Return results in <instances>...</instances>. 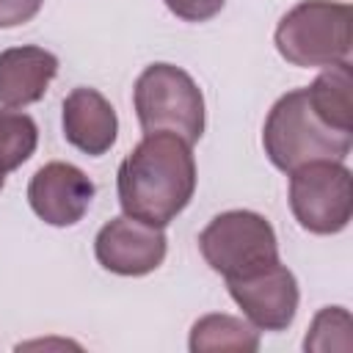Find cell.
<instances>
[{
	"label": "cell",
	"instance_id": "6da1fadb",
	"mask_svg": "<svg viewBox=\"0 0 353 353\" xmlns=\"http://www.w3.org/2000/svg\"><path fill=\"white\" fill-rule=\"evenodd\" d=\"M124 215L149 226H168L196 193V157L174 132H149L121 160L116 174Z\"/></svg>",
	"mask_w": 353,
	"mask_h": 353
},
{
	"label": "cell",
	"instance_id": "7a4b0ae2",
	"mask_svg": "<svg viewBox=\"0 0 353 353\" xmlns=\"http://www.w3.org/2000/svg\"><path fill=\"white\" fill-rule=\"evenodd\" d=\"M262 146L268 160L290 174L312 160H345L353 135L323 124L306 99V88H292L273 102L262 127Z\"/></svg>",
	"mask_w": 353,
	"mask_h": 353
},
{
	"label": "cell",
	"instance_id": "3957f363",
	"mask_svg": "<svg viewBox=\"0 0 353 353\" xmlns=\"http://www.w3.org/2000/svg\"><path fill=\"white\" fill-rule=\"evenodd\" d=\"M279 55L301 69L334 66L350 58L353 8L339 0H301L276 25Z\"/></svg>",
	"mask_w": 353,
	"mask_h": 353
},
{
	"label": "cell",
	"instance_id": "277c9868",
	"mask_svg": "<svg viewBox=\"0 0 353 353\" xmlns=\"http://www.w3.org/2000/svg\"><path fill=\"white\" fill-rule=\"evenodd\" d=\"M132 105L143 135L174 132L190 146L204 135V97L196 80L174 63L146 66L132 88Z\"/></svg>",
	"mask_w": 353,
	"mask_h": 353
},
{
	"label": "cell",
	"instance_id": "5b68a950",
	"mask_svg": "<svg viewBox=\"0 0 353 353\" xmlns=\"http://www.w3.org/2000/svg\"><path fill=\"white\" fill-rule=\"evenodd\" d=\"M204 262L226 281L251 276L279 262V240L270 221L254 210H226L199 234Z\"/></svg>",
	"mask_w": 353,
	"mask_h": 353
},
{
	"label": "cell",
	"instance_id": "8992f818",
	"mask_svg": "<svg viewBox=\"0 0 353 353\" xmlns=\"http://www.w3.org/2000/svg\"><path fill=\"white\" fill-rule=\"evenodd\" d=\"M290 210L312 234H339L353 215V179L345 160H312L290 171Z\"/></svg>",
	"mask_w": 353,
	"mask_h": 353
},
{
	"label": "cell",
	"instance_id": "52a82bcc",
	"mask_svg": "<svg viewBox=\"0 0 353 353\" xmlns=\"http://www.w3.org/2000/svg\"><path fill=\"white\" fill-rule=\"evenodd\" d=\"M168 240L160 226H149L138 218H110L94 237L97 262L116 276H146L165 259Z\"/></svg>",
	"mask_w": 353,
	"mask_h": 353
},
{
	"label": "cell",
	"instance_id": "ba28073f",
	"mask_svg": "<svg viewBox=\"0 0 353 353\" xmlns=\"http://www.w3.org/2000/svg\"><path fill=\"white\" fill-rule=\"evenodd\" d=\"M226 287L256 331H284L295 320L301 292L292 270L281 262H273L251 276L232 279Z\"/></svg>",
	"mask_w": 353,
	"mask_h": 353
},
{
	"label": "cell",
	"instance_id": "9c48e42d",
	"mask_svg": "<svg viewBox=\"0 0 353 353\" xmlns=\"http://www.w3.org/2000/svg\"><path fill=\"white\" fill-rule=\"evenodd\" d=\"M94 182L91 176L72 165V163H44L28 182V201L30 210L50 226H74L83 221L94 201Z\"/></svg>",
	"mask_w": 353,
	"mask_h": 353
},
{
	"label": "cell",
	"instance_id": "30bf717a",
	"mask_svg": "<svg viewBox=\"0 0 353 353\" xmlns=\"http://www.w3.org/2000/svg\"><path fill=\"white\" fill-rule=\"evenodd\" d=\"M63 138L83 154H105L119 135V116L97 88H72L61 108Z\"/></svg>",
	"mask_w": 353,
	"mask_h": 353
},
{
	"label": "cell",
	"instance_id": "8fae6325",
	"mask_svg": "<svg viewBox=\"0 0 353 353\" xmlns=\"http://www.w3.org/2000/svg\"><path fill=\"white\" fill-rule=\"evenodd\" d=\"M58 74V58L36 44L8 47L0 52V102L25 108L39 102Z\"/></svg>",
	"mask_w": 353,
	"mask_h": 353
},
{
	"label": "cell",
	"instance_id": "7c38bea8",
	"mask_svg": "<svg viewBox=\"0 0 353 353\" xmlns=\"http://www.w3.org/2000/svg\"><path fill=\"white\" fill-rule=\"evenodd\" d=\"M353 80H350V63H334L325 66L314 77V83L306 88V99L317 119L339 132L353 135Z\"/></svg>",
	"mask_w": 353,
	"mask_h": 353
},
{
	"label": "cell",
	"instance_id": "4fadbf2b",
	"mask_svg": "<svg viewBox=\"0 0 353 353\" xmlns=\"http://www.w3.org/2000/svg\"><path fill=\"white\" fill-rule=\"evenodd\" d=\"M188 347L193 353H207V350L254 353L259 347V331L248 320L232 314H204L193 323Z\"/></svg>",
	"mask_w": 353,
	"mask_h": 353
},
{
	"label": "cell",
	"instance_id": "5bb4252c",
	"mask_svg": "<svg viewBox=\"0 0 353 353\" xmlns=\"http://www.w3.org/2000/svg\"><path fill=\"white\" fill-rule=\"evenodd\" d=\"M36 143H39V127L33 116L22 110L0 108V171L8 174L19 168L25 160H30Z\"/></svg>",
	"mask_w": 353,
	"mask_h": 353
},
{
	"label": "cell",
	"instance_id": "9a60e30c",
	"mask_svg": "<svg viewBox=\"0 0 353 353\" xmlns=\"http://www.w3.org/2000/svg\"><path fill=\"white\" fill-rule=\"evenodd\" d=\"M353 320L345 306H325L314 314L309 334L303 339V350H350L353 347Z\"/></svg>",
	"mask_w": 353,
	"mask_h": 353
},
{
	"label": "cell",
	"instance_id": "2e32d148",
	"mask_svg": "<svg viewBox=\"0 0 353 353\" xmlns=\"http://www.w3.org/2000/svg\"><path fill=\"white\" fill-rule=\"evenodd\" d=\"M163 3L174 17L185 22H207L223 8L226 0H163Z\"/></svg>",
	"mask_w": 353,
	"mask_h": 353
},
{
	"label": "cell",
	"instance_id": "e0dca14e",
	"mask_svg": "<svg viewBox=\"0 0 353 353\" xmlns=\"http://www.w3.org/2000/svg\"><path fill=\"white\" fill-rule=\"evenodd\" d=\"M44 0H0V28H19L41 11Z\"/></svg>",
	"mask_w": 353,
	"mask_h": 353
},
{
	"label": "cell",
	"instance_id": "ac0fdd59",
	"mask_svg": "<svg viewBox=\"0 0 353 353\" xmlns=\"http://www.w3.org/2000/svg\"><path fill=\"white\" fill-rule=\"evenodd\" d=\"M3 185H6V174L0 171V190H3Z\"/></svg>",
	"mask_w": 353,
	"mask_h": 353
}]
</instances>
